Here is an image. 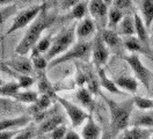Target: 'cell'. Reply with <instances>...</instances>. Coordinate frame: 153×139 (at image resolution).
<instances>
[{
	"label": "cell",
	"instance_id": "8fae6325",
	"mask_svg": "<svg viewBox=\"0 0 153 139\" xmlns=\"http://www.w3.org/2000/svg\"><path fill=\"white\" fill-rule=\"evenodd\" d=\"M129 125H131V128H143V129L153 126V110L137 114L136 116L130 118Z\"/></svg>",
	"mask_w": 153,
	"mask_h": 139
},
{
	"label": "cell",
	"instance_id": "2e32d148",
	"mask_svg": "<svg viewBox=\"0 0 153 139\" xmlns=\"http://www.w3.org/2000/svg\"><path fill=\"white\" fill-rule=\"evenodd\" d=\"M101 36L102 39L105 42V44L109 49L115 50V49H118L120 46L122 45V39L120 38L118 34L115 33L114 30H110V29H103L101 31Z\"/></svg>",
	"mask_w": 153,
	"mask_h": 139
},
{
	"label": "cell",
	"instance_id": "1f68e13d",
	"mask_svg": "<svg viewBox=\"0 0 153 139\" xmlns=\"http://www.w3.org/2000/svg\"><path fill=\"white\" fill-rule=\"evenodd\" d=\"M15 99L23 103H35L38 100V94L33 91H26V92H20Z\"/></svg>",
	"mask_w": 153,
	"mask_h": 139
},
{
	"label": "cell",
	"instance_id": "f6af8a7d",
	"mask_svg": "<svg viewBox=\"0 0 153 139\" xmlns=\"http://www.w3.org/2000/svg\"><path fill=\"white\" fill-rule=\"evenodd\" d=\"M2 85H4V81H2V79H1V78H0V87H1V86H2Z\"/></svg>",
	"mask_w": 153,
	"mask_h": 139
},
{
	"label": "cell",
	"instance_id": "9a60e30c",
	"mask_svg": "<svg viewBox=\"0 0 153 139\" xmlns=\"http://www.w3.org/2000/svg\"><path fill=\"white\" fill-rule=\"evenodd\" d=\"M30 117H16V118H6L0 120V131H10V129L14 128H21L30 123Z\"/></svg>",
	"mask_w": 153,
	"mask_h": 139
},
{
	"label": "cell",
	"instance_id": "7dc6e473",
	"mask_svg": "<svg viewBox=\"0 0 153 139\" xmlns=\"http://www.w3.org/2000/svg\"><path fill=\"white\" fill-rule=\"evenodd\" d=\"M118 139H123V137H122V136H121V137H120V138H118Z\"/></svg>",
	"mask_w": 153,
	"mask_h": 139
},
{
	"label": "cell",
	"instance_id": "bcb514c9",
	"mask_svg": "<svg viewBox=\"0 0 153 139\" xmlns=\"http://www.w3.org/2000/svg\"><path fill=\"white\" fill-rule=\"evenodd\" d=\"M151 92H152V94H153V86L151 87Z\"/></svg>",
	"mask_w": 153,
	"mask_h": 139
},
{
	"label": "cell",
	"instance_id": "3957f363",
	"mask_svg": "<svg viewBox=\"0 0 153 139\" xmlns=\"http://www.w3.org/2000/svg\"><path fill=\"white\" fill-rule=\"evenodd\" d=\"M76 25H72L70 27L65 28L64 30H62L57 36L52 39V43H51V46L49 49V51L45 55V59L47 60H53L58 57L65 54L66 51H68L74 41H76Z\"/></svg>",
	"mask_w": 153,
	"mask_h": 139
},
{
	"label": "cell",
	"instance_id": "5bb4252c",
	"mask_svg": "<svg viewBox=\"0 0 153 139\" xmlns=\"http://www.w3.org/2000/svg\"><path fill=\"white\" fill-rule=\"evenodd\" d=\"M95 30V25L94 21L92 19H84L81 22H79V25L76 28V35L80 39H85L88 36H91L92 34H94Z\"/></svg>",
	"mask_w": 153,
	"mask_h": 139
},
{
	"label": "cell",
	"instance_id": "e0dca14e",
	"mask_svg": "<svg viewBox=\"0 0 153 139\" xmlns=\"http://www.w3.org/2000/svg\"><path fill=\"white\" fill-rule=\"evenodd\" d=\"M64 118L60 115H53L51 117H49L47 120H44L41 125H39V132L42 133H48V132H52L53 130L58 128L59 125H63Z\"/></svg>",
	"mask_w": 153,
	"mask_h": 139
},
{
	"label": "cell",
	"instance_id": "603a6c76",
	"mask_svg": "<svg viewBox=\"0 0 153 139\" xmlns=\"http://www.w3.org/2000/svg\"><path fill=\"white\" fill-rule=\"evenodd\" d=\"M38 89L42 93V95H48L50 97L56 96L55 91L52 88V85L48 80L47 75L42 73V72H39V71H38Z\"/></svg>",
	"mask_w": 153,
	"mask_h": 139
},
{
	"label": "cell",
	"instance_id": "8d00e7d4",
	"mask_svg": "<svg viewBox=\"0 0 153 139\" xmlns=\"http://www.w3.org/2000/svg\"><path fill=\"white\" fill-rule=\"evenodd\" d=\"M14 9H15V6H10L8 8L0 9V26L2 25V23H4V21L8 18L13 12H14Z\"/></svg>",
	"mask_w": 153,
	"mask_h": 139
},
{
	"label": "cell",
	"instance_id": "e575fe53",
	"mask_svg": "<svg viewBox=\"0 0 153 139\" xmlns=\"http://www.w3.org/2000/svg\"><path fill=\"white\" fill-rule=\"evenodd\" d=\"M67 132V129L65 125H59L58 128L53 130L50 135V139H64Z\"/></svg>",
	"mask_w": 153,
	"mask_h": 139
},
{
	"label": "cell",
	"instance_id": "ac0fdd59",
	"mask_svg": "<svg viewBox=\"0 0 153 139\" xmlns=\"http://www.w3.org/2000/svg\"><path fill=\"white\" fill-rule=\"evenodd\" d=\"M97 79H99V83L101 85L102 88H105V91L110 93H114V94H122V92L118 89V87L115 85V83L113 80H110L107 74H105V70L101 67V68H97Z\"/></svg>",
	"mask_w": 153,
	"mask_h": 139
},
{
	"label": "cell",
	"instance_id": "7bdbcfd3",
	"mask_svg": "<svg viewBox=\"0 0 153 139\" xmlns=\"http://www.w3.org/2000/svg\"><path fill=\"white\" fill-rule=\"evenodd\" d=\"M0 71H8L10 73H12V71L8 70V67L4 64V63H0Z\"/></svg>",
	"mask_w": 153,
	"mask_h": 139
},
{
	"label": "cell",
	"instance_id": "ee69618b",
	"mask_svg": "<svg viewBox=\"0 0 153 139\" xmlns=\"http://www.w3.org/2000/svg\"><path fill=\"white\" fill-rule=\"evenodd\" d=\"M101 139H110V137H109V133H108V132H103V135H102Z\"/></svg>",
	"mask_w": 153,
	"mask_h": 139
},
{
	"label": "cell",
	"instance_id": "4dcf8cb0",
	"mask_svg": "<svg viewBox=\"0 0 153 139\" xmlns=\"http://www.w3.org/2000/svg\"><path fill=\"white\" fill-rule=\"evenodd\" d=\"M124 46L130 50V51H140V52H144V45L139 42L138 38H136L134 36L126 37L123 42Z\"/></svg>",
	"mask_w": 153,
	"mask_h": 139
},
{
	"label": "cell",
	"instance_id": "836d02e7",
	"mask_svg": "<svg viewBox=\"0 0 153 139\" xmlns=\"http://www.w3.org/2000/svg\"><path fill=\"white\" fill-rule=\"evenodd\" d=\"M33 65L34 67L38 70V71H42L44 70L47 66H48V60L45 59V57L42 55H35L33 56Z\"/></svg>",
	"mask_w": 153,
	"mask_h": 139
},
{
	"label": "cell",
	"instance_id": "7c38bea8",
	"mask_svg": "<svg viewBox=\"0 0 153 139\" xmlns=\"http://www.w3.org/2000/svg\"><path fill=\"white\" fill-rule=\"evenodd\" d=\"M134 29H136V34H137V38L139 39V42L144 45V48L150 46V39H149V33H147V28L144 25L143 19L140 18L138 14L134 15Z\"/></svg>",
	"mask_w": 153,
	"mask_h": 139
},
{
	"label": "cell",
	"instance_id": "ba28073f",
	"mask_svg": "<svg viewBox=\"0 0 153 139\" xmlns=\"http://www.w3.org/2000/svg\"><path fill=\"white\" fill-rule=\"evenodd\" d=\"M92 52H93V63L97 68H101L107 63L109 58V50L105 44L101 33L95 36L92 43Z\"/></svg>",
	"mask_w": 153,
	"mask_h": 139
},
{
	"label": "cell",
	"instance_id": "8992f818",
	"mask_svg": "<svg viewBox=\"0 0 153 139\" xmlns=\"http://www.w3.org/2000/svg\"><path fill=\"white\" fill-rule=\"evenodd\" d=\"M125 60L128 62V64L130 65V67L132 68V71H134V75L137 77V79L143 83L147 89H150V83H151V79H152V73L146 66H144V64L139 59L138 55L126 56Z\"/></svg>",
	"mask_w": 153,
	"mask_h": 139
},
{
	"label": "cell",
	"instance_id": "d6a6232c",
	"mask_svg": "<svg viewBox=\"0 0 153 139\" xmlns=\"http://www.w3.org/2000/svg\"><path fill=\"white\" fill-rule=\"evenodd\" d=\"M86 13H87V2H85V1H78V4L73 6L72 16L74 19L85 18Z\"/></svg>",
	"mask_w": 153,
	"mask_h": 139
},
{
	"label": "cell",
	"instance_id": "4316f807",
	"mask_svg": "<svg viewBox=\"0 0 153 139\" xmlns=\"http://www.w3.org/2000/svg\"><path fill=\"white\" fill-rule=\"evenodd\" d=\"M51 43H52V41H51V35L39 38V41L37 42L36 46L33 49V50H34V51H33V56L42 55V54H44V52H48L50 46H51Z\"/></svg>",
	"mask_w": 153,
	"mask_h": 139
},
{
	"label": "cell",
	"instance_id": "484cf974",
	"mask_svg": "<svg viewBox=\"0 0 153 139\" xmlns=\"http://www.w3.org/2000/svg\"><path fill=\"white\" fill-rule=\"evenodd\" d=\"M123 20V13L116 7H111L108 12V25L110 27V30H113L116 26Z\"/></svg>",
	"mask_w": 153,
	"mask_h": 139
},
{
	"label": "cell",
	"instance_id": "c3c4849f",
	"mask_svg": "<svg viewBox=\"0 0 153 139\" xmlns=\"http://www.w3.org/2000/svg\"><path fill=\"white\" fill-rule=\"evenodd\" d=\"M150 139H153V135H152V136H151V138H150Z\"/></svg>",
	"mask_w": 153,
	"mask_h": 139
},
{
	"label": "cell",
	"instance_id": "f35d334b",
	"mask_svg": "<svg viewBox=\"0 0 153 139\" xmlns=\"http://www.w3.org/2000/svg\"><path fill=\"white\" fill-rule=\"evenodd\" d=\"M34 136V131L33 130H26V131H21L18 133V136H15L13 139H31Z\"/></svg>",
	"mask_w": 153,
	"mask_h": 139
},
{
	"label": "cell",
	"instance_id": "7402d4cb",
	"mask_svg": "<svg viewBox=\"0 0 153 139\" xmlns=\"http://www.w3.org/2000/svg\"><path fill=\"white\" fill-rule=\"evenodd\" d=\"M140 9L144 15V25L145 27H151L153 22V1L152 0H145L140 2Z\"/></svg>",
	"mask_w": 153,
	"mask_h": 139
},
{
	"label": "cell",
	"instance_id": "83f0119b",
	"mask_svg": "<svg viewBox=\"0 0 153 139\" xmlns=\"http://www.w3.org/2000/svg\"><path fill=\"white\" fill-rule=\"evenodd\" d=\"M93 94L89 92L87 88H80L76 93V99L81 104H84L87 108H93Z\"/></svg>",
	"mask_w": 153,
	"mask_h": 139
},
{
	"label": "cell",
	"instance_id": "44dd1931",
	"mask_svg": "<svg viewBox=\"0 0 153 139\" xmlns=\"http://www.w3.org/2000/svg\"><path fill=\"white\" fill-rule=\"evenodd\" d=\"M134 34H136V29H134V18L132 16H125V18H123V20L120 22L118 35L130 37V36H134Z\"/></svg>",
	"mask_w": 153,
	"mask_h": 139
},
{
	"label": "cell",
	"instance_id": "d6986e66",
	"mask_svg": "<svg viewBox=\"0 0 153 139\" xmlns=\"http://www.w3.org/2000/svg\"><path fill=\"white\" fill-rule=\"evenodd\" d=\"M114 83L117 87H121L126 92L136 93L138 89V81L131 77H118Z\"/></svg>",
	"mask_w": 153,
	"mask_h": 139
},
{
	"label": "cell",
	"instance_id": "60d3db41",
	"mask_svg": "<svg viewBox=\"0 0 153 139\" xmlns=\"http://www.w3.org/2000/svg\"><path fill=\"white\" fill-rule=\"evenodd\" d=\"M85 83H86V74H85V72H82V71H79L78 75H76V85L82 88V86Z\"/></svg>",
	"mask_w": 153,
	"mask_h": 139
},
{
	"label": "cell",
	"instance_id": "74e56055",
	"mask_svg": "<svg viewBox=\"0 0 153 139\" xmlns=\"http://www.w3.org/2000/svg\"><path fill=\"white\" fill-rule=\"evenodd\" d=\"M114 4V7L116 8H118L120 10H122L123 8H128V7H130L131 6V1H129V0H116L113 2Z\"/></svg>",
	"mask_w": 153,
	"mask_h": 139
},
{
	"label": "cell",
	"instance_id": "d590c367",
	"mask_svg": "<svg viewBox=\"0 0 153 139\" xmlns=\"http://www.w3.org/2000/svg\"><path fill=\"white\" fill-rule=\"evenodd\" d=\"M34 79L30 75H19V86L20 88H28L30 86H33Z\"/></svg>",
	"mask_w": 153,
	"mask_h": 139
},
{
	"label": "cell",
	"instance_id": "7a4b0ae2",
	"mask_svg": "<svg viewBox=\"0 0 153 139\" xmlns=\"http://www.w3.org/2000/svg\"><path fill=\"white\" fill-rule=\"evenodd\" d=\"M103 97H105V102L109 107V110H110L111 133L117 135L120 131L126 130L129 124H130L134 101L130 100L129 102H124V103H117V102H114L113 100H109L105 96H103Z\"/></svg>",
	"mask_w": 153,
	"mask_h": 139
},
{
	"label": "cell",
	"instance_id": "ffe728a7",
	"mask_svg": "<svg viewBox=\"0 0 153 139\" xmlns=\"http://www.w3.org/2000/svg\"><path fill=\"white\" fill-rule=\"evenodd\" d=\"M151 130L143 128H130L124 130L122 137L123 139H149L151 135Z\"/></svg>",
	"mask_w": 153,
	"mask_h": 139
},
{
	"label": "cell",
	"instance_id": "4fadbf2b",
	"mask_svg": "<svg viewBox=\"0 0 153 139\" xmlns=\"http://www.w3.org/2000/svg\"><path fill=\"white\" fill-rule=\"evenodd\" d=\"M100 135L101 129L93 120V117L89 115L82 129V139H100Z\"/></svg>",
	"mask_w": 153,
	"mask_h": 139
},
{
	"label": "cell",
	"instance_id": "52a82bcc",
	"mask_svg": "<svg viewBox=\"0 0 153 139\" xmlns=\"http://www.w3.org/2000/svg\"><path fill=\"white\" fill-rule=\"evenodd\" d=\"M56 99L62 104V107L65 109L67 116H68V118H70L72 125L74 128L80 126L82 123H85L87 120L89 115L85 110H82L81 108H79L76 104H73L72 102L67 101L66 99H63V97H59V96H56Z\"/></svg>",
	"mask_w": 153,
	"mask_h": 139
},
{
	"label": "cell",
	"instance_id": "f1b7e54d",
	"mask_svg": "<svg viewBox=\"0 0 153 139\" xmlns=\"http://www.w3.org/2000/svg\"><path fill=\"white\" fill-rule=\"evenodd\" d=\"M85 74H86L87 89L92 94H97V92H99V85H100L97 77L91 70H87Z\"/></svg>",
	"mask_w": 153,
	"mask_h": 139
},
{
	"label": "cell",
	"instance_id": "277c9868",
	"mask_svg": "<svg viewBox=\"0 0 153 139\" xmlns=\"http://www.w3.org/2000/svg\"><path fill=\"white\" fill-rule=\"evenodd\" d=\"M91 50H92V44L89 42H87V41H81V42L74 44L68 51L63 54L60 57L51 60L50 64H49V67L51 68L53 66H57V65L62 64V63H65V62L72 60V59L88 60L89 56H91Z\"/></svg>",
	"mask_w": 153,
	"mask_h": 139
},
{
	"label": "cell",
	"instance_id": "f546056e",
	"mask_svg": "<svg viewBox=\"0 0 153 139\" xmlns=\"http://www.w3.org/2000/svg\"><path fill=\"white\" fill-rule=\"evenodd\" d=\"M132 101H134V106H136L139 110H153L152 99H146V97H142V96H134V99H132Z\"/></svg>",
	"mask_w": 153,
	"mask_h": 139
},
{
	"label": "cell",
	"instance_id": "b9f144b4",
	"mask_svg": "<svg viewBox=\"0 0 153 139\" xmlns=\"http://www.w3.org/2000/svg\"><path fill=\"white\" fill-rule=\"evenodd\" d=\"M64 139H81V138H80V136L76 132H74V131H67Z\"/></svg>",
	"mask_w": 153,
	"mask_h": 139
},
{
	"label": "cell",
	"instance_id": "cb8c5ba5",
	"mask_svg": "<svg viewBox=\"0 0 153 139\" xmlns=\"http://www.w3.org/2000/svg\"><path fill=\"white\" fill-rule=\"evenodd\" d=\"M20 93V86L18 83H4L0 87V96H7V97H14Z\"/></svg>",
	"mask_w": 153,
	"mask_h": 139
},
{
	"label": "cell",
	"instance_id": "6da1fadb",
	"mask_svg": "<svg viewBox=\"0 0 153 139\" xmlns=\"http://www.w3.org/2000/svg\"><path fill=\"white\" fill-rule=\"evenodd\" d=\"M52 21H53V18H49L48 15L42 14L30 26V28L27 30V33L25 34V36L22 37L19 45L16 46V49H15V52L19 56L27 55L31 49H34L36 46L37 42L39 41V37L42 35V33L51 26Z\"/></svg>",
	"mask_w": 153,
	"mask_h": 139
},
{
	"label": "cell",
	"instance_id": "ab89813d",
	"mask_svg": "<svg viewBox=\"0 0 153 139\" xmlns=\"http://www.w3.org/2000/svg\"><path fill=\"white\" fill-rule=\"evenodd\" d=\"M20 131H0V139H12Z\"/></svg>",
	"mask_w": 153,
	"mask_h": 139
},
{
	"label": "cell",
	"instance_id": "5b68a950",
	"mask_svg": "<svg viewBox=\"0 0 153 139\" xmlns=\"http://www.w3.org/2000/svg\"><path fill=\"white\" fill-rule=\"evenodd\" d=\"M43 8H44V6L39 5V6H34V7H30V8L20 12L19 14L15 16L10 28L7 30V35L13 34V33H15L16 30H19L21 28L28 26L34 19H36L39 15V13L43 10Z\"/></svg>",
	"mask_w": 153,
	"mask_h": 139
},
{
	"label": "cell",
	"instance_id": "9c48e42d",
	"mask_svg": "<svg viewBox=\"0 0 153 139\" xmlns=\"http://www.w3.org/2000/svg\"><path fill=\"white\" fill-rule=\"evenodd\" d=\"M4 64L8 68H12L13 71L18 72L21 75H30L33 73V63L30 59L26 58L25 56H20L16 58L8 59Z\"/></svg>",
	"mask_w": 153,
	"mask_h": 139
},
{
	"label": "cell",
	"instance_id": "30bf717a",
	"mask_svg": "<svg viewBox=\"0 0 153 139\" xmlns=\"http://www.w3.org/2000/svg\"><path fill=\"white\" fill-rule=\"evenodd\" d=\"M88 8L92 16L101 23V27H105L108 23V5L105 1L93 0L88 4Z\"/></svg>",
	"mask_w": 153,
	"mask_h": 139
},
{
	"label": "cell",
	"instance_id": "d4e9b609",
	"mask_svg": "<svg viewBox=\"0 0 153 139\" xmlns=\"http://www.w3.org/2000/svg\"><path fill=\"white\" fill-rule=\"evenodd\" d=\"M51 104V97L48 95H41L38 96V100L33 106L31 111L34 114H42L45 109H48Z\"/></svg>",
	"mask_w": 153,
	"mask_h": 139
}]
</instances>
